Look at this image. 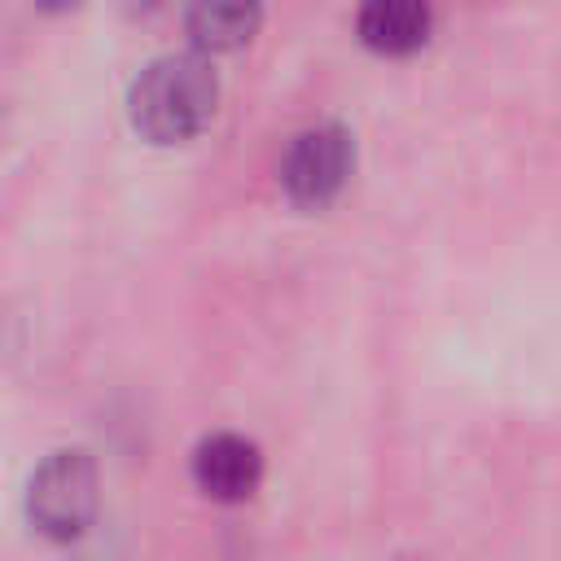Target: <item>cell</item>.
<instances>
[{"instance_id":"cell-6","label":"cell","mask_w":561,"mask_h":561,"mask_svg":"<svg viewBox=\"0 0 561 561\" xmlns=\"http://www.w3.org/2000/svg\"><path fill=\"white\" fill-rule=\"evenodd\" d=\"M263 0H184V31L202 53H232L254 39Z\"/></svg>"},{"instance_id":"cell-5","label":"cell","mask_w":561,"mask_h":561,"mask_svg":"<svg viewBox=\"0 0 561 561\" xmlns=\"http://www.w3.org/2000/svg\"><path fill=\"white\" fill-rule=\"evenodd\" d=\"M430 0H359L355 31L373 53L403 57L430 39Z\"/></svg>"},{"instance_id":"cell-1","label":"cell","mask_w":561,"mask_h":561,"mask_svg":"<svg viewBox=\"0 0 561 561\" xmlns=\"http://www.w3.org/2000/svg\"><path fill=\"white\" fill-rule=\"evenodd\" d=\"M215 101L219 79L202 53H162L131 79L127 114L145 140L180 145L210 123Z\"/></svg>"},{"instance_id":"cell-3","label":"cell","mask_w":561,"mask_h":561,"mask_svg":"<svg viewBox=\"0 0 561 561\" xmlns=\"http://www.w3.org/2000/svg\"><path fill=\"white\" fill-rule=\"evenodd\" d=\"M351 167H355L351 131L342 123H311L289 140L280 158V188L294 206L316 210L342 193Z\"/></svg>"},{"instance_id":"cell-7","label":"cell","mask_w":561,"mask_h":561,"mask_svg":"<svg viewBox=\"0 0 561 561\" xmlns=\"http://www.w3.org/2000/svg\"><path fill=\"white\" fill-rule=\"evenodd\" d=\"M39 9H48V13H61V9H75L79 0H35Z\"/></svg>"},{"instance_id":"cell-4","label":"cell","mask_w":561,"mask_h":561,"mask_svg":"<svg viewBox=\"0 0 561 561\" xmlns=\"http://www.w3.org/2000/svg\"><path fill=\"white\" fill-rule=\"evenodd\" d=\"M259 478H263V456L241 434H210L193 447V482L202 495L219 504H237L254 495Z\"/></svg>"},{"instance_id":"cell-2","label":"cell","mask_w":561,"mask_h":561,"mask_svg":"<svg viewBox=\"0 0 561 561\" xmlns=\"http://www.w3.org/2000/svg\"><path fill=\"white\" fill-rule=\"evenodd\" d=\"M96 504H101V478H96V460L83 447L48 451L26 482V522L53 543L79 539L92 526Z\"/></svg>"}]
</instances>
